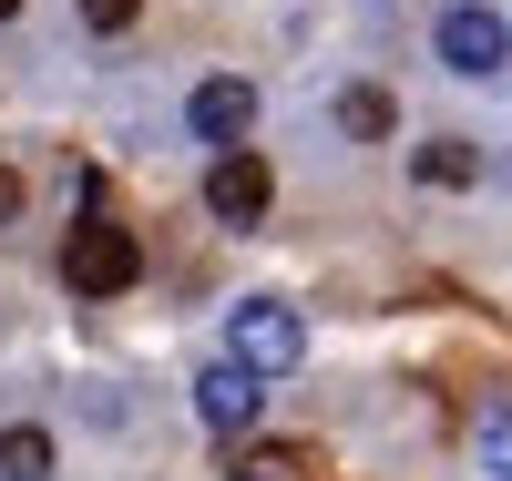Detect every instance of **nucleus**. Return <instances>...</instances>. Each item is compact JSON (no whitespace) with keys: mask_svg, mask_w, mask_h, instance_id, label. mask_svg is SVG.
I'll return each mask as SVG.
<instances>
[{"mask_svg":"<svg viewBox=\"0 0 512 481\" xmlns=\"http://www.w3.org/2000/svg\"><path fill=\"white\" fill-rule=\"evenodd\" d=\"M62 277H72L82 297H123V287L144 277V246L123 236V226H103V215H82L72 246H62Z\"/></svg>","mask_w":512,"mask_h":481,"instance_id":"1","label":"nucleus"},{"mask_svg":"<svg viewBox=\"0 0 512 481\" xmlns=\"http://www.w3.org/2000/svg\"><path fill=\"white\" fill-rule=\"evenodd\" d=\"M226 348H236V369L277 379V369L308 359V328H297V308H277V297H246V308L226 318Z\"/></svg>","mask_w":512,"mask_h":481,"instance_id":"2","label":"nucleus"},{"mask_svg":"<svg viewBox=\"0 0 512 481\" xmlns=\"http://www.w3.org/2000/svg\"><path fill=\"white\" fill-rule=\"evenodd\" d=\"M441 62L472 72V82H492V72L512 62V31H502L492 11H472V0H451V11H441Z\"/></svg>","mask_w":512,"mask_h":481,"instance_id":"3","label":"nucleus"},{"mask_svg":"<svg viewBox=\"0 0 512 481\" xmlns=\"http://www.w3.org/2000/svg\"><path fill=\"white\" fill-rule=\"evenodd\" d=\"M185 123H195V144H216V154H236V144H246V123H256V82H236V72H216V82H195V103H185Z\"/></svg>","mask_w":512,"mask_h":481,"instance_id":"4","label":"nucleus"},{"mask_svg":"<svg viewBox=\"0 0 512 481\" xmlns=\"http://www.w3.org/2000/svg\"><path fill=\"white\" fill-rule=\"evenodd\" d=\"M267 195H277V174H267V154H216V174H205V205L226 215V226H256V215H267Z\"/></svg>","mask_w":512,"mask_h":481,"instance_id":"5","label":"nucleus"},{"mask_svg":"<svg viewBox=\"0 0 512 481\" xmlns=\"http://www.w3.org/2000/svg\"><path fill=\"white\" fill-rule=\"evenodd\" d=\"M256 400H267V389H256V369H236V359H216L195 379V420L205 430H256Z\"/></svg>","mask_w":512,"mask_h":481,"instance_id":"6","label":"nucleus"},{"mask_svg":"<svg viewBox=\"0 0 512 481\" xmlns=\"http://www.w3.org/2000/svg\"><path fill=\"white\" fill-rule=\"evenodd\" d=\"M390 123H400V103L379 93V82H349V93H338V134H349V144H379Z\"/></svg>","mask_w":512,"mask_h":481,"instance_id":"7","label":"nucleus"},{"mask_svg":"<svg viewBox=\"0 0 512 481\" xmlns=\"http://www.w3.org/2000/svg\"><path fill=\"white\" fill-rule=\"evenodd\" d=\"M0 481H52V430H41V420L0 430Z\"/></svg>","mask_w":512,"mask_h":481,"instance_id":"8","label":"nucleus"},{"mask_svg":"<svg viewBox=\"0 0 512 481\" xmlns=\"http://www.w3.org/2000/svg\"><path fill=\"white\" fill-rule=\"evenodd\" d=\"M472 164H482L472 144H451V134H441V144H420V185H472Z\"/></svg>","mask_w":512,"mask_h":481,"instance_id":"9","label":"nucleus"},{"mask_svg":"<svg viewBox=\"0 0 512 481\" xmlns=\"http://www.w3.org/2000/svg\"><path fill=\"white\" fill-rule=\"evenodd\" d=\"M236 481H308V451H246Z\"/></svg>","mask_w":512,"mask_h":481,"instance_id":"10","label":"nucleus"},{"mask_svg":"<svg viewBox=\"0 0 512 481\" xmlns=\"http://www.w3.org/2000/svg\"><path fill=\"white\" fill-rule=\"evenodd\" d=\"M482 461H492V471H512V400H492V410H482Z\"/></svg>","mask_w":512,"mask_h":481,"instance_id":"11","label":"nucleus"},{"mask_svg":"<svg viewBox=\"0 0 512 481\" xmlns=\"http://www.w3.org/2000/svg\"><path fill=\"white\" fill-rule=\"evenodd\" d=\"M134 11H144V0H82V21H93V31H123Z\"/></svg>","mask_w":512,"mask_h":481,"instance_id":"12","label":"nucleus"},{"mask_svg":"<svg viewBox=\"0 0 512 481\" xmlns=\"http://www.w3.org/2000/svg\"><path fill=\"white\" fill-rule=\"evenodd\" d=\"M11 215H21V174L0 164V226H11Z\"/></svg>","mask_w":512,"mask_h":481,"instance_id":"13","label":"nucleus"},{"mask_svg":"<svg viewBox=\"0 0 512 481\" xmlns=\"http://www.w3.org/2000/svg\"><path fill=\"white\" fill-rule=\"evenodd\" d=\"M11 11H21V0H0V21H11Z\"/></svg>","mask_w":512,"mask_h":481,"instance_id":"14","label":"nucleus"}]
</instances>
